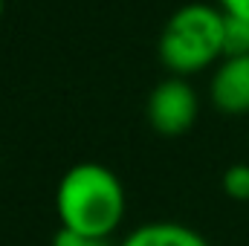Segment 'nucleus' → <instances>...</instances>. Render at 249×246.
<instances>
[{
	"instance_id": "obj_1",
	"label": "nucleus",
	"mask_w": 249,
	"mask_h": 246,
	"mask_svg": "<svg viewBox=\"0 0 249 246\" xmlns=\"http://www.w3.org/2000/svg\"><path fill=\"white\" fill-rule=\"evenodd\" d=\"M127 211V194L116 171L102 162H78L64 171L55 188L58 226L84 238L107 241L119 232Z\"/></svg>"
},
{
	"instance_id": "obj_2",
	"label": "nucleus",
	"mask_w": 249,
	"mask_h": 246,
	"mask_svg": "<svg viewBox=\"0 0 249 246\" xmlns=\"http://www.w3.org/2000/svg\"><path fill=\"white\" fill-rule=\"evenodd\" d=\"M223 20L217 3H183L160 32V61L171 75H197L223 58Z\"/></svg>"
},
{
	"instance_id": "obj_3",
	"label": "nucleus",
	"mask_w": 249,
	"mask_h": 246,
	"mask_svg": "<svg viewBox=\"0 0 249 246\" xmlns=\"http://www.w3.org/2000/svg\"><path fill=\"white\" fill-rule=\"evenodd\" d=\"M197 116H200V96L188 84L186 75L162 78L145 102V119L160 136H183L194 127Z\"/></svg>"
},
{
	"instance_id": "obj_4",
	"label": "nucleus",
	"mask_w": 249,
	"mask_h": 246,
	"mask_svg": "<svg viewBox=\"0 0 249 246\" xmlns=\"http://www.w3.org/2000/svg\"><path fill=\"white\" fill-rule=\"evenodd\" d=\"M209 102L223 116L249 113V55H223L212 67Z\"/></svg>"
},
{
	"instance_id": "obj_5",
	"label": "nucleus",
	"mask_w": 249,
	"mask_h": 246,
	"mask_svg": "<svg viewBox=\"0 0 249 246\" xmlns=\"http://www.w3.org/2000/svg\"><path fill=\"white\" fill-rule=\"evenodd\" d=\"M119 246H212L197 229L174 220H151L130 229Z\"/></svg>"
},
{
	"instance_id": "obj_6",
	"label": "nucleus",
	"mask_w": 249,
	"mask_h": 246,
	"mask_svg": "<svg viewBox=\"0 0 249 246\" xmlns=\"http://www.w3.org/2000/svg\"><path fill=\"white\" fill-rule=\"evenodd\" d=\"M223 55H249V18L226 15V20H223Z\"/></svg>"
},
{
	"instance_id": "obj_7",
	"label": "nucleus",
	"mask_w": 249,
	"mask_h": 246,
	"mask_svg": "<svg viewBox=\"0 0 249 246\" xmlns=\"http://www.w3.org/2000/svg\"><path fill=\"white\" fill-rule=\"evenodd\" d=\"M223 191L238 203H249V162H235L223 171Z\"/></svg>"
},
{
	"instance_id": "obj_8",
	"label": "nucleus",
	"mask_w": 249,
	"mask_h": 246,
	"mask_svg": "<svg viewBox=\"0 0 249 246\" xmlns=\"http://www.w3.org/2000/svg\"><path fill=\"white\" fill-rule=\"evenodd\" d=\"M53 246H107V241H96V238H84L78 232H70V229H61L55 232L53 238Z\"/></svg>"
},
{
	"instance_id": "obj_9",
	"label": "nucleus",
	"mask_w": 249,
	"mask_h": 246,
	"mask_svg": "<svg viewBox=\"0 0 249 246\" xmlns=\"http://www.w3.org/2000/svg\"><path fill=\"white\" fill-rule=\"evenodd\" d=\"M226 15H241V18H249V0H214Z\"/></svg>"
},
{
	"instance_id": "obj_10",
	"label": "nucleus",
	"mask_w": 249,
	"mask_h": 246,
	"mask_svg": "<svg viewBox=\"0 0 249 246\" xmlns=\"http://www.w3.org/2000/svg\"><path fill=\"white\" fill-rule=\"evenodd\" d=\"M3 9H6V3H3V0H0V18H3Z\"/></svg>"
}]
</instances>
